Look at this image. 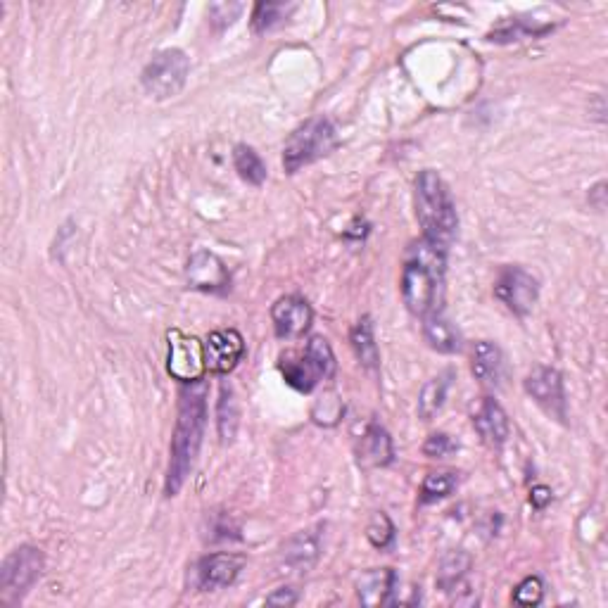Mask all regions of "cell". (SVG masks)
Segmentation results:
<instances>
[{"mask_svg": "<svg viewBox=\"0 0 608 608\" xmlns=\"http://www.w3.org/2000/svg\"><path fill=\"white\" fill-rule=\"evenodd\" d=\"M207 426V385L198 383L183 385L179 392V418H176L174 440H171L169 471L164 480V494L174 497L181 492L183 483L193 471L198 459L202 437Z\"/></svg>", "mask_w": 608, "mask_h": 608, "instance_id": "1", "label": "cell"}, {"mask_svg": "<svg viewBox=\"0 0 608 608\" xmlns=\"http://www.w3.org/2000/svg\"><path fill=\"white\" fill-rule=\"evenodd\" d=\"M447 247L418 240L409 247L402 269V297L409 312L426 316L433 312L440 297L442 281H445Z\"/></svg>", "mask_w": 608, "mask_h": 608, "instance_id": "2", "label": "cell"}, {"mask_svg": "<svg viewBox=\"0 0 608 608\" xmlns=\"http://www.w3.org/2000/svg\"><path fill=\"white\" fill-rule=\"evenodd\" d=\"M416 219L423 228V238L449 247L456 238V207L447 183L433 169H426L416 179Z\"/></svg>", "mask_w": 608, "mask_h": 608, "instance_id": "3", "label": "cell"}, {"mask_svg": "<svg viewBox=\"0 0 608 608\" xmlns=\"http://www.w3.org/2000/svg\"><path fill=\"white\" fill-rule=\"evenodd\" d=\"M335 148H338V131H335V126L323 117L309 119L285 143L283 167L288 174H295V171L307 167V164L326 157Z\"/></svg>", "mask_w": 608, "mask_h": 608, "instance_id": "4", "label": "cell"}, {"mask_svg": "<svg viewBox=\"0 0 608 608\" xmlns=\"http://www.w3.org/2000/svg\"><path fill=\"white\" fill-rule=\"evenodd\" d=\"M285 383L293 385L300 392H312L321 380L333 378L335 373V354L323 340L321 335H314L312 340L304 347V354L300 359H283L281 364Z\"/></svg>", "mask_w": 608, "mask_h": 608, "instance_id": "5", "label": "cell"}, {"mask_svg": "<svg viewBox=\"0 0 608 608\" xmlns=\"http://www.w3.org/2000/svg\"><path fill=\"white\" fill-rule=\"evenodd\" d=\"M190 62L183 50L167 48L157 53L143 69V86L155 100L174 98L188 81Z\"/></svg>", "mask_w": 608, "mask_h": 608, "instance_id": "6", "label": "cell"}, {"mask_svg": "<svg viewBox=\"0 0 608 608\" xmlns=\"http://www.w3.org/2000/svg\"><path fill=\"white\" fill-rule=\"evenodd\" d=\"M43 559L41 549L36 547H19L12 551L8 559L3 561L0 568V589H3L5 599H22L31 587L36 585V580L41 578Z\"/></svg>", "mask_w": 608, "mask_h": 608, "instance_id": "7", "label": "cell"}, {"mask_svg": "<svg viewBox=\"0 0 608 608\" xmlns=\"http://www.w3.org/2000/svg\"><path fill=\"white\" fill-rule=\"evenodd\" d=\"M169 338V357L167 371L181 385L198 383L205 376V342H200L193 335H183L179 328L167 333Z\"/></svg>", "mask_w": 608, "mask_h": 608, "instance_id": "8", "label": "cell"}, {"mask_svg": "<svg viewBox=\"0 0 608 608\" xmlns=\"http://www.w3.org/2000/svg\"><path fill=\"white\" fill-rule=\"evenodd\" d=\"M537 295H540V285H537L535 278L525 269H521V266H509V269H504L497 278V285H494V297H497L499 302H504L506 307L518 316L532 312Z\"/></svg>", "mask_w": 608, "mask_h": 608, "instance_id": "9", "label": "cell"}, {"mask_svg": "<svg viewBox=\"0 0 608 608\" xmlns=\"http://www.w3.org/2000/svg\"><path fill=\"white\" fill-rule=\"evenodd\" d=\"M525 390L540 407L556 421H566V392L561 373L549 366H540L525 378Z\"/></svg>", "mask_w": 608, "mask_h": 608, "instance_id": "10", "label": "cell"}, {"mask_svg": "<svg viewBox=\"0 0 608 608\" xmlns=\"http://www.w3.org/2000/svg\"><path fill=\"white\" fill-rule=\"evenodd\" d=\"M245 566L243 556L236 554H209L198 561L193 570L195 587L202 592H217V589L231 587L238 580L240 570Z\"/></svg>", "mask_w": 608, "mask_h": 608, "instance_id": "11", "label": "cell"}, {"mask_svg": "<svg viewBox=\"0 0 608 608\" xmlns=\"http://www.w3.org/2000/svg\"><path fill=\"white\" fill-rule=\"evenodd\" d=\"M186 276L190 288L202 290V293H226L231 288V274H228L226 264L217 255L207 250H198L188 259Z\"/></svg>", "mask_w": 608, "mask_h": 608, "instance_id": "12", "label": "cell"}, {"mask_svg": "<svg viewBox=\"0 0 608 608\" xmlns=\"http://www.w3.org/2000/svg\"><path fill=\"white\" fill-rule=\"evenodd\" d=\"M245 354V340L236 328L209 333L205 340V366L209 373H228L238 366Z\"/></svg>", "mask_w": 608, "mask_h": 608, "instance_id": "13", "label": "cell"}, {"mask_svg": "<svg viewBox=\"0 0 608 608\" xmlns=\"http://www.w3.org/2000/svg\"><path fill=\"white\" fill-rule=\"evenodd\" d=\"M271 319H274L276 335L283 340H295L302 338L304 333L309 331L314 321V312L309 307L307 300L297 295L281 297L271 309Z\"/></svg>", "mask_w": 608, "mask_h": 608, "instance_id": "14", "label": "cell"}, {"mask_svg": "<svg viewBox=\"0 0 608 608\" xmlns=\"http://www.w3.org/2000/svg\"><path fill=\"white\" fill-rule=\"evenodd\" d=\"M397 592V573L392 568H373L366 570L357 580V594L364 606H388L395 604Z\"/></svg>", "mask_w": 608, "mask_h": 608, "instance_id": "15", "label": "cell"}, {"mask_svg": "<svg viewBox=\"0 0 608 608\" xmlns=\"http://www.w3.org/2000/svg\"><path fill=\"white\" fill-rule=\"evenodd\" d=\"M473 426L487 445L499 447L504 445L506 437H509V416H506V411L490 397H485L483 402H480L478 411L473 414Z\"/></svg>", "mask_w": 608, "mask_h": 608, "instance_id": "16", "label": "cell"}, {"mask_svg": "<svg viewBox=\"0 0 608 608\" xmlns=\"http://www.w3.org/2000/svg\"><path fill=\"white\" fill-rule=\"evenodd\" d=\"M423 338L435 352L456 354L461 350V333L440 309L423 316Z\"/></svg>", "mask_w": 608, "mask_h": 608, "instance_id": "17", "label": "cell"}, {"mask_svg": "<svg viewBox=\"0 0 608 608\" xmlns=\"http://www.w3.org/2000/svg\"><path fill=\"white\" fill-rule=\"evenodd\" d=\"M395 459V447H392V437L388 430L371 423L364 430L359 442V464L361 466H388Z\"/></svg>", "mask_w": 608, "mask_h": 608, "instance_id": "18", "label": "cell"}, {"mask_svg": "<svg viewBox=\"0 0 608 608\" xmlns=\"http://www.w3.org/2000/svg\"><path fill=\"white\" fill-rule=\"evenodd\" d=\"M316 556H319V532L316 528L302 530L283 549V563L285 568H290V573H307L314 566Z\"/></svg>", "mask_w": 608, "mask_h": 608, "instance_id": "19", "label": "cell"}, {"mask_svg": "<svg viewBox=\"0 0 608 608\" xmlns=\"http://www.w3.org/2000/svg\"><path fill=\"white\" fill-rule=\"evenodd\" d=\"M471 371L473 376L483 383L497 385L502 380L504 373V357L502 350L490 340H480L475 342L473 347V357H471Z\"/></svg>", "mask_w": 608, "mask_h": 608, "instance_id": "20", "label": "cell"}, {"mask_svg": "<svg viewBox=\"0 0 608 608\" xmlns=\"http://www.w3.org/2000/svg\"><path fill=\"white\" fill-rule=\"evenodd\" d=\"M449 385H452V371L440 373V376L428 380V383L423 385L421 397H418V416H421L423 421H430V418L440 414L447 402Z\"/></svg>", "mask_w": 608, "mask_h": 608, "instance_id": "21", "label": "cell"}, {"mask_svg": "<svg viewBox=\"0 0 608 608\" xmlns=\"http://www.w3.org/2000/svg\"><path fill=\"white\" fill-rule=\"evenodd\" d=\"M471 556L466 551H452L447 554L440 563V570H437V585H440L445 592H454L456 587H461L466 573L471 570Z\"/></svg>", "mask_w": 608, "mask_h": 608, "instance_id": "22", "label": "cell"}, {"mask_svg": "<svg viewBox=\"0 0 608 608\" xmlns=\"http://www.w3.org/2000/svg\"><path fill=\"white\" fill-rule=\"evenodd\" d=\"M233 167H236L240 179L250 183V186H262L266 181V164L250 145H236V150H233Z\"/></svg>", "mask_w": 608, "mask_h": 608, "instance_id": "23", "label": "cell"}, {"mask_svg": "<svg viewBox=\"0 0 608 608\" xmlns=\"http://www.w3.org/2000/svg\"><path fill=\"white\" fill-rule=\"evenodd\" d=\"M352 347L357 352V359L361 361V366L366 369H376L378 366V345L376 338H373V323L369 316H364L352 331Z\"/></svg>", "mask_w": 608, "mask_h": 608, "instance_id": "24", "label": "cell"}, {"mask_svg": "<svg viewBox=\"0 0 608 608\" xmlns=\"http://www.w3.org/2000/svg\"><path fill=\"white\" fill-rule=\"evenodd\" d=\"M293 10V3H257L255 12H252V29H255L257 34H266V31L283 24Z\"/></svg>", "mask_w": 608, "mask_h": 608, "instance_id": "25", "label": "cell"}, {"mask_svg": "<svg viewBox=\"0 0 608 608\" xmlns=\"http://www.w3.org/2000/svg\"><path fill=\"white\" fill-rule=\"evenodd\" d=\"M219 437L224 445H228V442L236 437V430H238V402L236 397H233V390L231 388H221V397H219Z\"/></svg>", "mask_w": 608, "mask_h": 608, "instance_id": "26", "label": "cell"}, {"mask_svg": "<svg viewBox=\"0 0 608 608\" xmlns=\"http://www.w3.org/2000/svg\"><path fill=\"white\" fill-rule=\"evenodd\" d=\"M456 485H459L456 473H430L421 485V502L433 504L437 499H445L456 490Z\"/></svg>", "mask_w": 608, "mask_h": 608, "instance_id": "27", "label": "cell"}, {"mask_svg": "<svg viewBox=\"0 0 608 608\" xmlns=\"http://www.w3.org/2000/svg\"><path fill=\"white\" fill-rule=\"evenodd\" d=\"M366 537H369V542L376 549L390 547L392 540H395V525H392L385 513H376L373 521L369 523V528H366Z\"/></svg>", "mask_w": 608, "mask_h": 608, "instance_id": "28", "label": "cell"}, {"mask_svg": "<svg viewBox=\"0 0 608 608\" xmlns=\"http://www.w3.org/2000/svg\"><path fill=\"white\" fill-rule=\"evenodd\" d=\"M542 597H544V585L537 575L525 578L521 585L516 587V592H513V601L523 606H537L542 601Z\"/></svg>", "mask_w": 608, "mask_h": 608, "instance_id": "29", "label": "cell"}, {"mask_svg": "<svg viewBox=\"0 0 608 608\" xmlns=\"http://www.w3.org/2000/svg\"><path fill=\"white\" fill-rule=\"evenodd\" d=\"M454 452H456V442L445 433L430 435L426 440V445H423V454L430 456V459H445V456L454 454Z\"/></svg>", "mask_w": 608, "mask_h": 608, "instance_id": "30", "label": "cell"}, {"mask_svg": "<svg viewBox=\"0 0 608 608\" xmlns=\"http://www.w3.org/2000/svg\"><path fill=\"white\" fill-rule=\"evenodd\" d=\"M240 12H243V5H238V3H233V5H228V3H217V8H209V17H217V19H212V24H217L219 29H224V27H231L233 22H236V17L240 15Z\"/></svg>", "mask_w": 608, "mask_h": 608, "instance_id": "31", "label": "cell"}, {"mask_svg": "<svg viewBox=\"0 0 608 608\" xmlns=\"http://www.w3.org/2000/svg\"><path fill=\"white\" fill-rule=\"evenodd\" d=\"M266 604H269V606H295L297 604V592L290 587H283V589H278V592L269 594V597H266Z\"/></svg>", "mask_w": 608, "mask_h": 608, "instance_id": "32", "label": "cell"}, {"mask_svg": "<svg viewBox=\"0 0 608 608\" xmlns=\"http://www.w3.org/2000/svg\"><path fill=\"white\" fill-rule=\"evenodd\" d=\"M530 502H532V506H537V509H544V506H547L551 502V490H549V487H544V485L535 487V490H532Z\"/></svg>", "mask_w": 608, "mask_h": 608, "instance_id": "33", "label": "cell"}]
</instances>
